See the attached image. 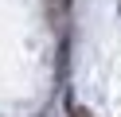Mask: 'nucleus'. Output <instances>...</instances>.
I'll return each mask as SVG.
<instances>
[{
	"label": "nucleus",
	"instance_id": "1",
	"mask_svg": "<svg viewBox=\"0 0 121 117\" xmlns=\"http://www.w3.org/2000/svg\"><path fill=\"white\" fill-rule=\"evenodd\" d=\"M117 8H121V4H117Z\"/></svg>",
	"mask_w": 121,
	"mask_h": 117
}]
</instances>
